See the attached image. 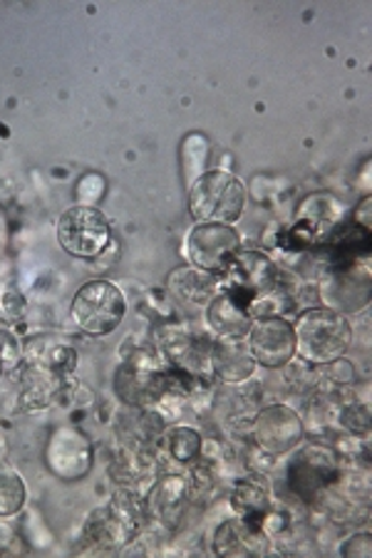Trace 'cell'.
Here are the masks:
<instances>
[{"label":"cell","instance_id":"6da1fadb","mask_svg":"<svg viewBox=\"0 0 372 558\" xmlns=\"http://www.w3.org/2000/svg\"><path fill=\"white\" fill-rule=\"evenodd\" d=\"M296 355L305 365L325 367L345 357L352 343V328L348 315L331 308H308L293 323Z\"/></svg>","mask_w":372,"mask_h":558},{"label":"cell","instance_id":"7a4b0ae2","mask_svg":"<svg viewBox=\"0 0 372 558\" xmlns=\"http://www.w3.org/2000/svg\"><path fill=\"white\" fill-rule=\"evenodd\" d=\"M247 209V186L236 174L212 169L189 186V214L196 223L233 227Z\"/></svg>","mask_w":372,"mask_h":558},{"label":"cell","instance_id":"3957f363","mask_svg":"<svg viewBox=\"0 0 372 558\" xmlns=\"http://www.w3.org/2000/svg\"><path fill=\"white\" fill-rule=\"evenodd\" d=\"M70 318L85 336L105 338L127 318L124 293L110 281H87L77 288L70 303Z\"/></svg>","mask_w":372,"mask_h":558},{"label":"cell","instance_id":"277c9868","mask_svg":"<svg viewBox=\"0 0 372 558\" xmlns=\"http://www.w3.org/2000/svg\"><path fill=\"white\" fill-rule=\"evenodd\" d=\"M278 288V266L263 251H239L221 274V291L253 311Z\"/></svg>","mask_w":372,"mask_h":558},{"label":"cell","instance_id":"5b68a950","mask_svg":"<svg viewBox=\"0 0 372 558\" xmlns=\"http://www.w3.org/2000/svg\"><path fill=\"white\" fill-rule=\"evenodd\" d=\"M58 244L65 254L80 260H93L112 244V227L95 206L77 204L58 219Z\"/></svg>","mask_w":372,"mask_h":558},{"label":"cell","instance_id":"8992f818","mask_svg":"<svg viewBox=\"0 0 372 558\" xmlns=\"http://www.w3.org/2000/svg\"><path fill=\"white\" fill-rule=\"evenodd\" d=\"M338 480V454L323 445H305L288 464V487L305 504L321 499Z\"/></svg>","mask_w":372,"mask_h":558},{"label":"cell","instance_id":"52a82bcc","mask_svg":"<svg viewBox=\"0 0 372 558\" xmlns=\"http://www.w3.org/2000/svg\"><path fill=\"white\" fill-rule=\"evenodd\" d=\"M317 293H321L325 303L323 308H331L340 315L365 311L372 301L370 260L331 266L321 281V288H317Z\"/></svg>","mask_w":372,"mask_h":558},{"label":"cell","instance_id":"ba28073f","mask_svg":"<svg viewBox=\"0 0 372 558\" xmlns=\"http://www.w3.org/2000/svg\"><path fill=\"white\" fill-rule=\"evenodd\" d=\"M239 251L241 236L229 223H196L187 236L184 258L187 264L221 276Z\"/></svg>","mask_w":372,"mask_h":558},{"label":"cell","instance_id":"9c48e42d","mask_svg":"<svg viewBox=\"0 0 372 558\" xmlns=\"http://www.w3.org/2000/svg\"><path fill=\"white\" fill-rule=\"evenodd\" d=\"M253 442L268 457H284L303 445L305 427L301 415L288 404H268L251 422Z\"/></svg>","mask_w":372,"mask_h":558},{"label":"cell","instance_id":"30bf717a","mask_svg":"<svg viewBox=\"0 0 372 558\" xmlns=\"http://www.w3.org/2000/svg\"><path fill=\"white\" fill-rule=\"evenodd\" d=\"M95 447L83 429L58 427L45 445V466L62 482H80L93 470Z\"/></svg>","mask_w":372,"mask_h":558},{"label":"cell","instance_id":"8fae6325","mask_svg":"<svg viewBox=\"0 0 372 558\" xmlns=\"http://www.w3.org/2000/svg\"><path fill=\"white\" fill-rule=\"evenodd\" d=\"M247 343L259 365L271 367V371L286 367L296 357L293 323L286 320L284 315H259L251 323Z\"/></svg>","mask_w":372,"mask_h":558},{"label":"cell","instance_id":"7c38bea8","mask_svg":"<svg viewBox=\"0 0 372 558\" xmlns=\"http://www.w3.org/2000/svg\"><path fill=\"white\" fill-rule=\"evenodd\" d=\"M144 504H147V517L154 524L167 531H179L189 514V507H192L187 476L177 472L157 474L147 497H144Z\"/></svg>","mask_w":372,"mask_h":558},{"label":"cell","instance_id":"4fadbf2b","mask_svg":"<svg viewBox=\"0 0 372 558\" xmlns=\"http://www.w3.org/2000/svg\"><path fill=\"white\" fill-rule=\"evenodd\" d=\"M212 551L226 558H249L266 556L271 551V536L251 521L233 517L221 521L214 531Z\"/></svg>","mask_w":372,"mask_h":558},{"label":"cell","instance_id":"5bb4252c","mask_svg":"<svg viewBox=\"0 0 372 558\" xmlns=\"http://www.w3.org/2000/svg\"><path fill=\"white\" fill-rule=\"evenodd\" d=\"M256 357H253L247 338H214L212 343V377L229 387L249 383L256 373Z\"/></svg>","mask_w":372,"mask_h":558},{"label":"cell","instance_id":"9a60e30c","mask_svg":"<svg viewBox=\"0 0 372 558\" xmlns=\"http://www.w3.org/2000/svg\"><path fill=\"white\" fill-rule=\"evenodd\" d=\"M23 365L40 367L52 375L62 377V380H72V375L77 371V353L75 348L62 343V340L52 336H38L25 340L23 345Z\"/></svg>","mask_w":372,"mask_h":558},{"label":"cell","instance_id":"2e32d148","mask_svg":"<svg viewBox=\"0 0 372 558\" xmlns=\"http://www.w3.org/2000/svg\"><path fill=\"white\" fill-rule=\"evenodd\" d=\"M83 542L95 551H122L137 542V536L124 526V521L115 514L110 504L89 511L83 526Z\"/></svg>","mask_w":372,"mask_h":558},{"label":"cell","instance_id":"e0dca14e","mask_svg":"<svg viewBox=\"0 0 372 558\" xmlns=\"http://www.w3.org/2000/svg\"><path fill=\"white\" fill-rule=\"evenodd\" d=\"M167 291L181 303L204 305L206 308L221 293V276L208 274L204 268H196L192 264H184L177 266L175 271H169Z\"/></svg>","mask_w":372,"mask_h":558},{"label":"cell","instance_id":"ac0fdd59","mask_svg":"<svg viewBox=\"0 0 372 558\" xmlns=\"http://www.w3.org/2000/svg\"><path fill=\"white\" fill-rule=\"evenodd\" d=\"M68 380L52 375L40 367L21 365V387H17V404L25 412H38L48 410L50 404H56L62 395H65Z\"/></svg>","mask_w":372,"mask_h":558},{"label":"cell","instance_id":"d6986e66","mask_svg":"<svg viewBox=\"0 0 372 558\" xmlns=\"http://www.w3.org/2000/svg\"><path fill=\"white\" fill-rule=\"evenodd\" d=\"M253 315L249 308L231 299L229 293H219L216 299L206 305V326L212 330L214 338H247L251 330Z\"/></svg>","mask_w":372,"mask_h":558},{"label":"cell","instance_id":"ffe728a7","mask_svg":"<svg viewBox=\"0 0 372 558\" xmlns=\"http://www.w3.org/2000/svg\"><path fill=\"white\" fill-rule=\"evenodd\" d=\"M343 219V204L331 194H311L298 209L296 221L321 241ZM317 246V244H315Z\"/></svg>","mask_w":372,"mask_h":558},{"label":"cell","instance_id":"44dd1931","mask_svg":"<svg viewBox=\"0 0 372 558\" xmlns=\"http://www.w3.org/2000/svg\"><path fill=\"white\" fill-rule=\"evenodd\" d=\"M202 449L204 439L199 435V429L187 425L167 427L157 442V452H165L177 466L196 464L202 459Z\"/></svg>","mask_w":372,"mask_h":558},{"label":"cell","instance_id":"7402d4cb","mask_svg":"<svg viewBox=\"0 0 372 558\" xmlns=\"http://www.w3.org/2000/svg\"><path fill=\"white\" fill-rule=\"evenodd\" d=\"M229 504H231L236 517L247 519V521H251V524H256L261 529H263V521L268 519L271 511H274L266 487H261L256 480H243L236 484V487L231 489Z\"/></svg>","mask_w":372,"mask_h":558},{"label":"cell","instance_id":"603a6c76","mask_svg":"<svg viewBox=\"0 0 372 558\" xmlns=\"http://www.w3.org/2000/svg\"><path fill=\"white\" fill-rule=\"evenodd\" d=\"M28 504V487L23 474L0 462V519H13Z\"/></svg>","mask_w":372,"mask_h":558},{"label":"cell","instance_id":"cb8c5ba5","mask_svg":"<svg viewBox=\"0 0 372 558\" xmlns=\"http://www.w3.org/2000/svg\"><path fill=\"white\" fill-rule=\"evenodd\" d=\"M208 151H212V144H208L204 134L199 132L187 134L184 142H181L179 161H181V174H184L187 186H192L199 177L206 174Z\"/></svg>","mask_w":372,"mask_h":558},{"label":"cell","instance_id":"d4e9b609","mask_svg":"<svg viewBox=\"0 0 372 558\" xmlns=\"http://www.w3.org/2000/svg\"><path fill=\"white\" fill-rule=\"evenodd\" d=\"M187 487H189V499H192V504H199V501L206 504L214 497L216 476L206 464H196V466L192 464V472L187 476Z\"/></svg>","mask_w":372,"mask_h":558},{"label":"cell","instance_id":"484cf974","mask_svg":"<svg viewBox=\"0 0 372 558\" xmlns=\"http://www.w3.org/2000/svg\"><path fill=\"white\" fill-rule=\"evenodd\" d=\"M23 340L15 336L13 330L0 328V357L5 363V373L8 371H21L23 365Z\"/></svg>","mask_w":372,"mask_h":558},{"label":"cell","instance_id":"4316f807","mask_svg":"<svg viewBox=\"0 0 372 558\" xmlns=\"http://www.w3.org/2000/svg\"><path fill=\"white\" fill-rule=\"evenodd\" d=\"M340 425L350 432V435H368L370 432V408L368 404H350L343 410Z\"/></svg>","mask_w":372,"mask_h":558},{"label":"cell","instance_id":"83f0119b","mask_svg":"<svg viewBox=\"0 0 372 558\" xmlns=\"http://www.w3.org/2000/svg\"><path fill=\"white\" fill-rule=\"evenodd\" d=\"M338 554L343 558H370L372 556V536L368 531H362V534H352L350 538H345L340 544Z\"/></svg>","mask_w":372,"mask_h":558},{"label":"cell","instance_id":"f1b7e54d","mask_svg":"<svg viewBox=\"0 0 372 558\" xmlns=\"http://www.w3.org/2000/svg\"><path fill=\"white\" fill-rule=\"evenodd\" d=\"M352 221H356L358 227L365 229V231L372 229V202H370V196H365V199H362L356 206V209H352Z\"/></svg>","mask_w":372,"mask_h":558},{"label":"cell","instance_id":"f546056e","mask_svg":"<svg viewBox=\"0 0 372 558\" xmlns=\"http://www.w3.org/2000/svg\"><path fill=\"white\" fill-rule=\"evenodd\" d=\"M3 311L11 315V318H17V315H21L23 311H25V299L21 293H8L5 295V301H3Z\"/></svg>","mask_w":372,"mask_h":558},{"label":"cell","instance_id":"4dcf8cb0","mask_svg":"<svg viewBox=\"0 0 372 558\" xmlns=\"http://www.w3.org/2000/svg\"><path fill=\"white\" fill-rule=\"evenodd\" d=\"M8 241H11V223H8V216H5V211L0 209V256L5 254Z\"/></svg>","mask_w":372,"mask_h":558},{"label":"cell","instance_id":"1f68e13d","mask_svg":"<svg viewBox=\"0 0 372 558\" xmlns=\"http://www.w3.org/2000/svg\"><path fill=\"white\" fill-rule=\"evenodd\" d=\"M5 536H8V531L0 529V556L8 554V542H11V538H5Z\"/></svg>","mask_w":372,"mask_h":558},{"label":"cell","instance_id":"d6a6232c","mask_svg":"<svg viewBox=\"0 0 372 558\" xmlns=\"http://www.w3.org/2000/svg\"><path fill=\"white\" fill-rule=\"evenodd\" d=\"M5 457H8V439L3 432H0V462H5Z\"/></svg>","mask_w":372,"mask_h":558},{"label":"cell","instance_id":"836d02e7","mask_svg":"<svg viewBox=\"0 0 372 558\" xmlns=\"http://www.w3.org/2000/svg\"><path fill=\"white\" fill-rule=\"evenodd\" d=\"M3 375H5V363H3V357H0V380H3Z\"/></svg>","mask_w":372,"mask_h":558}]
</instances>
